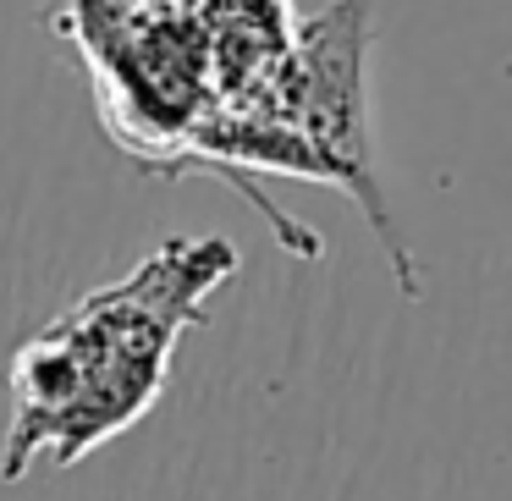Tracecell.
Instances as JSON below:
<instances>
[{
	"instance_id": "1",
	"label": "cell",
	"mask_w": 512,
	"mask_h": 501,
	"mask_svg": "<svg viewBox=\"0 0 512 501\" xmlns=\"http://www.w3.org/2000/svg\"><path fill=\"white\" fill-rule=\"evenodd\" d=\"M237 276L226 237H171L122 281L83 292L12 353V424L0 446V485L34 463L72 468L160 402L177 342L204 325V303Z\"/></svg>"
},
{
	"instance_id": "2",
	"label": "cell",
	"mask_w": 512,
	"mask_h": 501,
	"mask_svg": "<svg viewBox=\"0 0 512 501\" xmlns=\"http://www.w3.org/2000/svg\"><path fill=\"white\" fill-rule=\"evenodd\" d=\"M364 56H369V0H331L325 12H314L287 45L276 78H270V127L303 149L314 177L342 182L364 204L369 226H375L380 248L391 259V276L402 281L408 298H419V270L402 248L386 204H380L375 166H369Z\"/></svg>"
}]
</instances>
